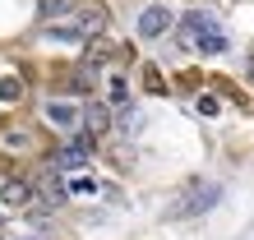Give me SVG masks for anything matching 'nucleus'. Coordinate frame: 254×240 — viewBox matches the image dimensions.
<instances>
[{
	"label": "nucleus",
	"mask_w": 254,
	"mask_h": 240,
	"mask_svg": "<svg viewBox=\"0 0 254 240\" xmlns=\"http://www.w3.org/2000/svg\"><path fill=\"white\" fill-rule=\"evenodd\" d=\"M93 79H97V69H93V65H79V69L69 74V88H74V93H88V88H93Z\"/></svg>",
	"instance_id": "13"
},
{
	"label": "nucleus",
	"mask_w": 254,
	"mask_h": 240,
	"mask_svg": "<svg viewBox=\"0 0 254 240\" xmlns=\"http://www.w3.org/2000/svg\"><path fill=\"white\" fill-rule=\"evenodd\" d=\"M47 120H51V125H74V120H79V107H69V102H51Z\"/></svg>",
	"instance_id": "11"
},
{
	"label": "nucleus",
	"mask_w": 254,
	"mask_h": 240,
	"mask_svg": "<svg viewBox=\"0 0 254 240\" xmlns=\"http://www.w3.org/2000/svg\"><path fill=\"white\" fill-rule=\"evenodd\" d=\"M107 97H111V107H116V111H121V107H129V83L121 79V74H116V79H111V88H107Z\"/></svg>",
	"instance_id": "14"
},
{
	"label": "nucleus",
	"mask_w": 254,
	"mask_h": 240,
	"mask_svg": "<svg viewBox=\"0 0 254 240\" xmlns=\"http://www.w3.org/2000/svg\"><path fill=\"white\" fill-rule=\"evenodd\" d=\"M74 28H79L83 37H102V33L111 28V14H107V5H97V0L79 5V14H74Z\"/></svg>",
	"instance_id": "4"
},
{
	"label": "nucleus",
	"mask_w": 254,
	"mask_h": 240,
	"mask_svg": "<svg viewBox=\"0 0 254 240\" xmlns=\"http://www.w3.org/2000/svg\"><path fill=\"white\" fill-rule=\"evenodd\" d=\"M0 203L5 208H19V203H33V180H23V176H14L0 185Z\"/></svg>",
	"instance_id": "7"
},
{
	"label": "nucleus",
	"mask_w": 254,
	"mask_h": 240,
	"mask_svg": "<svg viewBox=\"0 0 254 240\" xmlns=\"http://www.w3.org/2000/svg\"><path fill=\"white\" fill-rule=\"evenodd\" d=\"M107 129H111V111H107V102H88V107H83V134L102 139Z\"/></svg>",
	"instance_id": "6"
},
{
	"label": "nucleus",
	"mask_w": 254,
	"mask_h": 240,
	"mask_svg": "<svg viewBox=\"0 0 254 240\" xmlns=\"http://www.w3.org/2000/svg\"><path fill=\"white\" fill-rule=\"evenodd\" d=\"M213 28H222V23H217V14H208V9H190L185 19H181V47H190L194 37L213 33Z\"/></svg>",
	"instance_id": "5"
},
{
	"label": "nucleus",
	"mask_w": 254,
	"mask_h": 240,
	"mask_svg": "<svg viewBox=\"0 0 254 240\" xmlns=\"http://www.w3.org/2000/svg\"><path fill=\"white\" fill-rule=\"evenodd\" d=\"M217 185H190L181 199H176V208H171V217H199V213H208V208L217 203Z\"/></svg>",
	"instance_id": "2"
},
{
	"label": "nucleus",
	"mask_w": 254,
	"mask_h": 240,
	"mask_svg": "<svg viewBox=\"0 0 254 240\" xmlns=\"http://www.w3.org/2000/svg\"><path fill=\"white\" fill-rule=\"evenodd\" d=\"M88 42V51H83V65H102V60H111L116 56V47H111V42H107V33H102V37H83Z\"/></svg>",
	"instance_id": "9"
},
{
	"label": "nucleus",
	"mask_w": 254,
	"mask_h": 240,
	"mask_svg": "<svg viewBox=\"0 0 254 240\" xmlns=\"http://www.w3.org/2000/svg\"><path fill=\"white\" fill-rule=\"evenodd\" d=\"M37 9H42V19L51 23V19H61V14H69V9H74V0H42Z\"/></svg>",
	"instance_id": "16"
},
{
	"label": "nucleus",
	"mask_w": 254,
	"mask_h": 240,
	"mask_svg": "<svg viewBox=\"0 0 254 240\" xmlns=\"http://www.w3.org/2000/svg\"><path fill=\"white\" fill-rule=\"evenodd\" d=\"M0 102H5V107L23 102V79L19 74H0Z\"/></svg>",
	"instance_id": "10"
},
{
	"label": "nucleus",
	"mask_w": 254,
	"mask_h": 240,
	"mask_svg": "<svg viewBox=\"0 0 254 240\" xmlns=\"http://www.w3.org/2000/svg\"><path fill=\"white\" fill-rule=\"evenodd\" d=\"M190 47H194V51H199V56H222V51H227V47H231V37H227V33H222V28H213V33H203V37H194V42H190Z\"/></svg>",
	"instance_id": "8"
},
{
	"label": "nucleus",
	"mask_w": 254,
	"mask_h": 240,
	"mask_svg": "<svg viewBox=\"0 0 254 240\" xmlns=\"http://www.w3.org/2000/svg\"><path fill=\"white\" fill-rule=\"evenodd\" d=\"M194 111H199V116H217V111H222V102H217L213 93H199V97H194Z\"/></svg>",
	"instance_id": "17"
},
{
	"label": "nucleus",
	"mask_w": 254,
	"mask_h": 240,
	"mask_svg": "<svg viewBox=\"0 0 254 240\" xmlns=\"http://www.w3.org/2000/svg\"><path fill=\"white\" fill-rule=\"evenodd\" d=\"M143 88H148L153 97L167 93V79H162V69H157V65H143Z\"/></svg>",
	"instance_id": "15"
},
{
	"label": "nucleus",
	"mask_w": 254,
	"mask_h": 240,
	"mask_svg": "<svg viewBox=\"0 0 254 240\" xmlns=\"http://www.w3.org/2000/svg\"><path fill=\"white\" fill-rule=\"evenodd\" d=\"M0 143H5V148H23V143H28V134H19V129H9V134H5V139H0Z\"/></svg>",
	"instance_id": "20"
},
{
	"label": "nucleus",
	"mask_w": 254,
	"mask_h": 240,
	"mask_svg": "<svg viewBox=\"0 0 254 240\" xmlns=\"http://www.w3.org/2000/svg\"><path fill=\"white\" fill-rule=\"evenodd\" d=\"M69 189H74V194H97V180H88V176H74V180H69Z\"/></svg>",
	"instance_id": "19"
},
{
	"label": "nucleus",
	"mask_w": 254,
	"mask_h": 240,
	"mask_svg": "<svg viewBox=\"0 0 254 240\" xmlns=\"http://www.w3.org/2000/svg\"><path fill=\"white\" fill-rule=\"evenodd\" d=\"M250 79H254V60H250Z\"/></svg>",
	"instance_id": "21"
},
{
	"label": "nucleus",
	"mask_w": 254,
	"mask_h": 240,
	"mask_svg": "<svg viewBox=\"0 0 254 240\" xmlns=\"http://www.w3.org/2000/svg\"><path fill=\"white\" fill-rule=\"evenodd\" d=\"M42 33H47L51 42H83V33L74 23H51V28H42Z\"/></svg>",
	"instance_id": "12"
},
{
	"label": "nucleus",
	"mask_w": 254,
	"mask_h": 240,
	"mask_svg": "<svg viewBox=\"0 0 254 240\" xmlns=\"http://www.w3.org/2000/svg\"><path fill=\"white\" fill-rule=\"evenodd\" d=\"M93 157V134H69V143H61L51 153V171H69V167H83Z\"/></svg>",
	"instance_id": "1"
},
{
	"label": "nucleus",
	"mask_w": 254,
	"mask_h": 240,
	"mask_svg": "<svg viewBox=\"0 0 254 240\" xmlns=\"http://www.w3.org/2000/svg\"><path fill=\"white\" fill-rule=\"evenodd\" d=\"M139 125H143V120H139V111H134V107H121V129H125V134H134Z\"/></svg>",
	"instance_id": "18"
},
{
	"label": "nucleus",
	"mask_w": 254,
	"mask_h": 240,
	"mask_svg": "<svg viewBox=\"0 0 254 240\" xmlns=\"http://www.w3.org/2000/svg\"><path fill=\"white\" fill-rule=\"evenodd\" d=\"M139 37H148V42H157V37H167L171 28H176V14L167 9V5H148V9H139Z\"/></svg>",
	"instance_id": "3"
}]
</instances>
